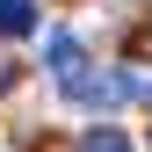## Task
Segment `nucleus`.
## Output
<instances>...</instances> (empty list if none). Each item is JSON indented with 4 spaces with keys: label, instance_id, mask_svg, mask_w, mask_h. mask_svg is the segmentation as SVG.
<instances>
[{
    "label": "nucleus",
    "instance_id": "f257e3e1",
    "mask_svg": "<svg viewBox=\"0 0 152 152\" xmlns=\"http://www.w3.org/2000/svg\"><path fill=\"white\" fill-rule=\"evenodd\" d=\"M65 94H72V102H80V109H116V102H130V94H138V80H130V72H72V80H65Z\"/></svg>",
    "mask_w": 152,
    "mask_h": 152
},
{
    "label": "nucleus",
    "instance_id": "f03ea898",
    "mask_svg": "<svg viewBox=\"0 0 152 152\" xmlns=\"http://www.w3.org/2000/svg\"><path fill=\"white\" fill-rule=\"evenodd\" d=\"M44 58H51V72H58V87H65L72 72L87 65V51H80V36H65V29H58V36H51V44H44Z\"/></svg>",
    "mask_w": 152,
    "mask_h": 152
},
{
    "label": "nucleus",
    "instance_id": "7ed1b4c3",
    "mask_svg": "<svg viewBox=\"0 0 152 152\" xmlns=\"http://www.w3.org/2000/svg\"><path fill=\"white\" fill-rule=\"evenodd\" d=\"M0 36H36V0H0Z\"/></svg>",
    "mask_w": 152,
    "mask_h": 152
},
{
    "label": "nucleus",
    "instance_id": "20e7f679",
    "mask_svg": "<svg viewBox=\"0 0 152 152\" xmlns=\"http://www.w3.org/2000/svg\"><path fill=\"white\" fill-rule=\"evenodd\" d=\"M80 152H130V138H123L116 123H94L87 138H80Z\"/></svg>",
    "mask_w": 152,
    "mask_h": 152
}]
</instances>
